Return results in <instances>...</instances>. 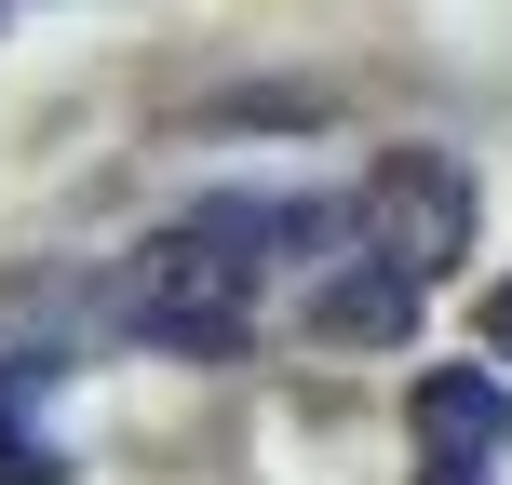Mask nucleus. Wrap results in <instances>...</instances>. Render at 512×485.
I'll return each instance as SVG.
<instances>
[{"mask_svg":"<svg viewBox=\"0 0 512 485\" xmlns=\"http://www.w3.org/2000/svg\"><path fill=\"white\" fill-rule=\"evenodd\" d=\"M486 351L512 364V283H499V297H486Z\"/></svg>","mask_w":512,"mask_h":485,"instance_id":"6e6552de","label":"nucleus"},{"mask_svg":"<svg viewBox=\"0 0 512 485\" xmlns=\"http://www.w3.org/2000/svg\"><path fill=\"white\" fill-rule=\"evenodd\" d=\"M405 418H418V459H432V485H486V459H499V391L472 378V364H432Z\"/></svg>","mask_w":512,"mask_h":485,"instance_id":"20e7f679","label":"nucleus"},{"mask_svg":"<svg viewBox=\"0 0 512 485\" xmlns=\"http://www.w3.org/2000/svg\"><path fill=\"white\" fill-rule=\"evenodd\" d=\"M0 485H68V459L41 432V364H0Z\"/></svg>","mask_w":512,"mask_h":485,"instance_id":"423d86ee","label":"nucleus"},{"mask_svg":"<svg viewBox=\"0 0 512 485\" xmlns=\"http://www.w3.org/2000/svg\"><path fill=\"white\" fill-rule=\"evenodd\" d=\"M499 445H512V405H499Z\"/></svg>","mask_w":512,"mask_h":485,"instance_id":"1a4fd4ad","label":"nucleus"},{"mask_svg":"<svg viewBox=\"0 0 512 485\" xmlns=\"http://www.w3.org/2000/svg\"><path fill=\"white\" fill-rule=\"evenodd\" d=\"M310 337L324 351H391V337H418V283L378 270V256H351V270L310 283Z\"/></svg>","mask_w":512,"mask_h":485,"instance_id":"39448f33","label":"nucleus"},{"mask_svg":"<svg viewBox=\"0 0 512 485\" xmlns=\"http://www.w3.org/2000/svg\"><path fill=\"white\" fill-rule=\"evenodd\" d=\"M472 216H486V189H472V162H445V149H391L378 176L351 189V243L378 256V270H405V283H445L472 256Z\"/></svg>","mask_w":512,"mask_h":485,"instance_id":"f03ea898","label":"nucleus"},{"mask_svg":"<svg viewBox=\"0 0 512 485\" xmlns=\"http://www.w3.org/2000/svg\"><path fill=\"white\" fill-rule=\"evenodd\" d=\"M243 122L297 135V122H337V95H324V81H283V95H203V108H189V135H243Z\"/></svg>","mask_w":512,"mask_h":485,"instance_id":"0eeeda50","label":"nucleus"},{"mask_svg":"<svg viewBox=\"0 0 512 485\" xmlns=\"http://www.w3.org/2000/svg\"><path fill=\"white\" fill-rule=\"evenodd\" d=\"M310 243H324L310 203H203V216H176V230L135 243L108 297H122V324L162 337V351H243L270 256H310Z\"/></svg>","mask_w":512,"mask_h":485,"instance_id":"f257e3e1","label":"nucleus"},{"mask_svg":"<svg viewBox=\"0 0 512 485\" xmlns=\"http://www.w3.org/2000/svg\"><path fill=\"white\" fill-rule=\"evenodd\" d=\"M108 324H122V297H108V283H68V270L0 283V351H14V364H68V351H95Z\"/></svg>","mask_w":512,"mask_h":485,"instance_id":"7ed1b4c3","label":"nucleus"}]
</instances>
